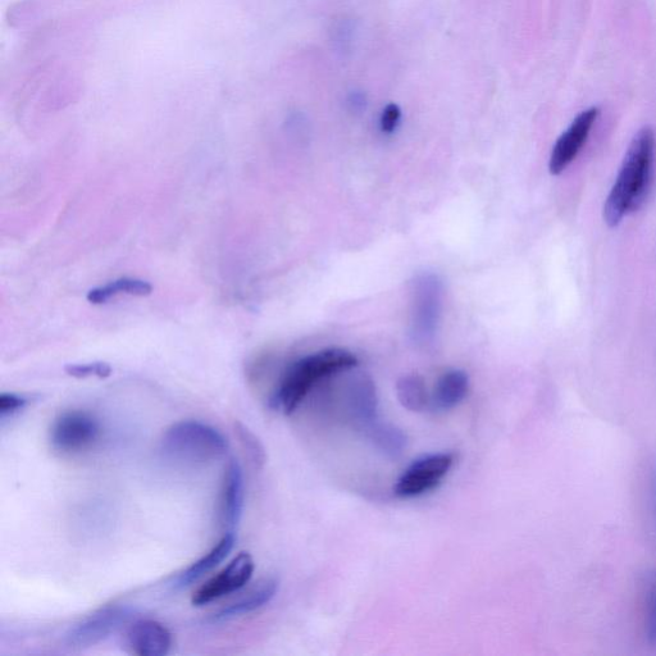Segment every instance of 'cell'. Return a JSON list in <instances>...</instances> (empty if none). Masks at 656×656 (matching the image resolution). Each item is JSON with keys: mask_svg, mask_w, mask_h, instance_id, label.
Here are the masks:
<instances>
[{"mask_svg": "<svg viewBox=\"0 0 656 656\" xmlns=\"http://www.w3.org/2000/svg\"><path fill=\"white\" fill-rule=\"evenodd\" d=\"M655 149V132L651 127H644L632 139L604 205V220L610 227L618 226L624 217L644 204L653 176Z\"/></svg>", "mask_w": 656, "mask_h": 656, "instance_id": "6da1fadb", "label": "cell"}, {"mask_svg": "<svg viewBox=\"0 0 656 656\" xmlns=\"http://www.w3.org/2000/svg\"><path fill=\"white\" fill-rule=\"evenodd\" d=\"M357 366L358 358L344 349H326L307 355L287 369L272 403L285 414L294 413L318 382Z\"/></svg>", "mask_w": 656, "mask_h": 656, "instance_id": "7a4b0ae2", "label": "cell"}, {"mask_svg": "<svg viewBox=\"0 0 656 656\" xmlns=\"http://www.w3.org/2000/svg\"><path fill=\"white\" fill-rule=\"evenodd\" d=\"M229 441L217 428L200 421H181L167 428L162 437L164 457L198 466L214 462L226 454Z\"/></svg>", "mask_w": 656, "mask_h": 656, "instance_id": "3957f363", "label": "cell"}, {"mask_svg": "<svg viewBox=\"0 0 656 656\" xmlns=\"http://www.w3.org/2000/svg\"><path fill=\"white\" fill-rule=\"evenodd\" d=\"M444 285L439 276L425 272L410 284V337L417 345L434 343L443 312Z\"/></svg>", "mask_w": 656, "mask_h": 656, "instance_id": "277c9868", "label": "cell"}, {"mask_svg": "<svg viewBox=\"0 0 656 656\" xmlns=\"http://www.w3.org/2000/svg\"><path fill=\"white\" fill-rule=\"evenodd\" d=\"M454 460L451 453L428 454L414 460L396 482L395 494L400 498H416L434 490L448 475Z\"/></svg>", "mask_w": 656, "mask_h": 656, "instance_id": "5b68a950", "label": "cell"}, {"mask_svg": "<svg viewBox=\"0 0 656 656\" xmlns=\"http://www.w3.org/2000/svg\"><path fill=\"white\" fill-rule=\"evenodd\" d=\"M131 614V610L123 605H107L71 627L66 635L67 645L72 649L98 645L129 622Z\"/></svg>", "mask_w": 656, "mask_h": 656, "instance_id": "8992f818", "label": "cell"}, {"mask_svg": "<svg viewBox=\"0 0 656 656\" xmlns=\"http://www.w3.org/2000/svg\"><path fill=\"white\" fill-rule=\"evenodd\" d=\"M254 568L252 555L243 551L238 557L232 559L226 568H223L216 576L209 578L194 592L191 604L194 607H204V605L244 589L252 580Z\"/></svg>", "mask_w": 656, "mask_h": 656, "instance_id": "52a82bcc", "label": "cell"}, {"mask_svg": "<svg viewBox=\"0 0 656 656\" xmlns=\"http://www.w3.org/2000/svg\"><path fill=\"white\" fill-rule=\"evenodd\" d=\"M100 426L94 417L84 412H68L54 422L50 444L62 454L80 453L98 440Z\"/></svg>", "mask_w": 656, "mask_h": 656, "instance_id": "ba28073f", "label": "cell"}, {"mask_svg": "<svg viewBox=\"0 0 656 656\" xmlns=\"http://www.w3.org/2000/svg\"><path fill=\"white\" fill-rule=\"evenodd\" d=\"M600 115L598 107H591L581 112L568 129L560 135L551 152L549 170L553 175H560L581 152L589 139L592 127Z\"/></svg>", "mask_w": 656, "mask_h": 656, "instance_id": "9c48e42d", "label": "cell"}, {"mask_svg": "<svg viewBox=\"0 0 656 656\" xmlns=\"http://www.w3.org/2000/svg\"><path fill=\"white\" fill-rule=\"evenodd\" d=\"M126 642L135 655L164 656L171 651L172 633L161 622L140 619L127 630Z\"/></svg>", "mask_w": 656, "mask_h": 656, "instance_id": "30bf717a", "label": "cell"}, {"mask_svg": "<svg viewBox=\"0 0 656 656\" xmlns=\"http://www.w3.org/2000/svg\"><path fill=\"white\" fill-rule=\"evenodd\" d=\"M245 482L244 472L238 460L232 459L223 477L220 516L227 532H234L239 526L244 512Z\"/></svg>", "mask_w": 656, "mask_h": 656, "instance_id": "8fae6325", "label": "cell"}, {"mask_svg": "<svg viewBox=\"0 0 656 656\" xmlns=\"http://www.w3.org/2000/svg\"><path fill=\"white\" fill-rule=\"evenodd\" d=\"M377 407L376 387L373 385L371 378L367 376L354 378L352 385L349 387V408L354 421L361 427L364 434H367L372 427L380 422Z\"/></svg>", "mask_w": 656, "mask_h": 656, "instance_id": "7c38bea8", "label": "cell"}, {"mask_svg": "<svg viewBox=\"0 0 656 656\" xmlns=\"http://www.w3.org/2000/svg\"><path fill=\"white\" fill-rule=\"evenodd\" d=\"M279 591V581L275 578H264L250 589L235 603L220 610L212 617L213 622L231 621V619L243 617L245 614L253 613L270 603Z\"/></svg>", "mask_w": 656, "mask_h": 656, "instance_id": "4fadbf2b", "label": "cell"}, {"mask_svg": "<svg viewBox=\"0 0 656 656\" xmlns=\"http://www.w3.org/2000/svg\"><path fill=\"white\" fill-rule=\"evenodd\" d=\"M469 390V378L460 369H451L439 378L431 396V408L446 412L463 402Z\"/></svg>", "mask_w": 656, "mask_h": 656, "instance_id": "5bb4252c", "label": "cell"}, {"mask_svg": "<svg viewBox=\"0 0 656 656\" xmlns=\"http://www.w3.org/2000/svg\"><path fill=\"white\" fill-rule=\"evenodd\" d=\"M235 541V532H227L207 554L203 555L202 558L191 564V566L177 576L176 587L189 586L191 583L200 580L205 574L213 571L214 568L220 566L223 560L229 557L232 549H234Z\"/></svg>", "mask_w": 656, "mask_h": 656, "instance_id": "9a60e30c", "label": "cell"}, {"mask_svg": "<svg viewBox=\"0 0 656 656\" xmlns=\"http://www.w3.org/2000/svg\"><path fill=\"white\" fill-rule=\"evenodd\" d=\"M153 293L150 282L132 277H123L104 286L95 287L88 293V302L94 305L106 304L117 295L148 296Z\"/></svg>", "mask_w": 656, "mask_h": 656, "instance_id": "2e32d148", "label": "cell"}, {"mask_svg": "<svg viewBox=\"0 0 656 656\" xmlns=\"http://www.w3.org/2000/svg\"><path fill=\"white\" fill-rule=\"evenodd\" d=\"M396 394L400 404L410 412L421 413L431 407L425 380L419 375H407L400 378L396 385Z\"/></svg>", "mask_w": 656, "mask_h": 656, "instance_id": "e0dca14e", "label": "cell"}, {"mask_svg": "<svg viewBox=\"0 0 656 656\" xmlns=\"http://www.w3.org/2000/svg\"><path fill=\"white\" fill-rule=\"evenodd\" d=\"M371 443L387 457L396 458L403 454L407 446V437L399 428L378 422L366 434Z\"/></svg>", "mask_w": 656, "mask_h": 656, "instance_id": "ac0fdd59", "label": "cell"}, {"mask_svg": "<svg viewBox=\"0 0 656 656\" xmlns=\"http://www.w3.org/2000/svg\"><path fill=\"white\" fill-rule=\"evenodd\" d=\"M646 636L656 648V572L650 573L646 582Z\"/></svg>", "mask_w": 656, "mask_h": 656, "instance_id": "d6986e66", "label": "cell"}, {"mask_svg": "<svg viewBox=\"0 0 656 656\" xmlns=\"http://www.w3.org/2000/svg\"><path fill=\"white\" fill-rule=\"evenodd\" d=\"M65 372L75 378H107L112 375V367L106 362L67 364Z\"/></svg>", "mask_w": 656, "mask_h": 656, "instance_id": "ffe728a7", "label": "cell"}, {"mask_svg": "<svg viewBox=\"0 0 656 656\" xmlns=\"http://www.w3.org/2000/svg\"><path fill=\"white\" fill-rule=\"evenodd\" d=\"M236 432H238L239 439L241 444L244 445L245 449H248L250 455L255 463H263V449L259 445L258 440L255 439V436L246 428L245 426L238 423L236 425Z\"/></svg>", "mask_w": 656, "mask_h": 656, "instance_id": "44dd1931", "label": "cell"}, {"mask_svg": "<svg viewBox=\"0 0 656 656\" xmlns=\"http://www.w3.org/2000/svg\"><path fill=\"white\" fill-rule=\"evenodd\" d=\"M400 120H402V109L396 104L386 106L380 118L381 131L384 134H393L398 129Z\"/></svg>", "mask_w": 656, "mask_h": 656, "instance_id": "7402d4cb", "label": "cell"}, {"mask_svg": "<svg viewBox=\"0 0 656 656\" xmlns=\"http://www.w3.org/2000/svg\"><path fill=\"white\" fill-rule=\"evenodd\" d=\"M27 404V399L12 393H3L0 395V416H12L18 410L24 409Z\"/></svg>", "mask_w": 656, "mask_h": 656, "instance_id": "603a6c76", "label": "cell"}, {"mask_svg": "<svg viewBox=\"0 0 656 656\" xmlns=\"http://www.w3.org/2000/svg\"><path fill=\"white\" fill-rule=\"evenodd\" d=\"M349 106L354 109V111H362L364 106H366V99H364L362 94L354 93L352 97L349 98Z\"/></svg>", "mask_w": 656, "mask_h": 656, "instance_id": "cb8c5ba5", "label": "cell"}, {"mask_svg": "<svg viewBox=\"0 0 656 656\" xmlns=\"http://www.w3.org/2000/svg\"><path fill=\"white\" fill-rule=\"evenodd\" d=\"M651 501H653V513L656 525V463L653 469V477H651Z\"/></svg>", "mask_w": 656, "mask_h": 656, "instance_id": "d4e9b609", "label": "cell"}]
</instances>
